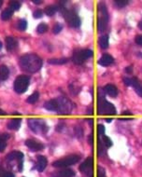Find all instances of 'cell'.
<instances>
[{"label": "cell", "mask_w": 142, "mask_h": 177, "mask_svg": "<svg viewBox=\"0 0 142 177\" xmlns=\"http://www.w3.org/2000/svg\"><path fill=\"white\" fill-rule=\"evenodd\" d=\"M1 5H2V1H0V7H1Z\"/></svg>", "instance_id": "cell-45"}, {"label": "cell", "mask_w": 142, "mask_h": 177, "mask_svg": "<svg viewBox=\"0 0 142 177\" xmlns=\"http://www.w3.org/2000/svg\"><path fill=\"white\" fill-rule=\"evenodd\" d=\"M138 27H139V29H141L142 30V20L139 22V23H138Z\"/></svg>", "instance_id": "cell-41"}, {"label": "cell", "mask_w": 142, "mask_h": 177, "mask_svg": "<svg viewBox=\"0 0 142 177\" xmlns=\"http://www.w3.org/2000/svg\"><path fill=\"white\" fill-rule=\"evenodd\" d=\"M97 177H106V171L102 167L97 168Z\"/></svg>", "instance_id": "cell-32"}, {"label": "cell", "mask_w": 142, "mask_h": 177, "mask_svg": "<svg viewBox=\"0 0 142 177\" xmlns=\"http://www.w3.org/2000/svg\"><path fill=\"white\" fill-rule=\"evenodd\" d=\"M124 82L126 86H131L132 85V78H124Z\"/></svg>", "instance_id": "cell-36"}, {"label": "cell", "mask_w": 142, "mask_h": 177, "mask_svg": "<svg viewBox=\"0 0 142 177\" xmlns=\"http://www.w3.org/2000/svg\"><path fill=\"white\" fill-rule=\"evenodd\" d=\"M20 8H21V3H20L19 1L13 0V1H10V10H11L12 11L18 10Z\"/></svg>", "instance_id": "cell-25"}, {"label": "cell", "mask_w": 142, "mask_h": 177, "mask_svg": "<svg viewBox=\"0 0 142 177\" xmlns=\"http://www.w3.org/2000/svg\"><path fill=\"white\" fill-rule=\"evenodd\" d=\"M125 71H126L127 73H131V72H132V67H131V66H129V67L125 68Z\"/></svg>", "instance_id": "cell-40"}, {"label": "cell", "mask_w": 142, "mask_h": 177, "mask_svg": "<svg viewBox=\"0 0 142 177\" xmlns=\"http://www.w3.org/2000/svg\"><path fill=\"white\" fill-rule=\"evenodd\" d=\"M57 11V8L55 6H48L45 9V14L48 16H53Z\"/></svg>", "instance_id": "cell-23"}, {"label": "cell", "mask_w": 142, "mask_h": 177, "mask_svg": "<svg viewBox=\"0 0 142 177\" xmlns=\"http://www.w3.org/2000/svg\"><path fill=\"white\" fill-rule=\"evenodd\" d=\"M45 109L49 110V111H57V107H58V104L56 100H51L49 102L44 105Z\"/></svg>", "instance_id": "cell-17"}, {"label": "cell", "mask_w": 142, "mask_h": 177, "mask_svg": "<svg viewBox=\"0 0 142 177\" xmlns=\"http://www.w3.org/2000/svg\"><path fill=\"white\" fill-rule=\"evenodd\" d=\"M103 143L107 147H110L112 146V142L110 141V139L107 137V136H103Z\"/></svg>", "instance_id": "cell-31"}, {"label": "cell", "mask_w": 142, "mask_h": 177, "mask_svg": "<svg viewBox=\"0 0 142 177\" xmlns=\"http://www.w3.org/2000/svg\"><path fill=\"white\" fill-rule=\"evenodd\" d=\"M114 4L116 5L117 8H124V7L128 4V1H124V0H118V1H115Z\"/></svg>", "instance_id": "cell-28"}, {"label": "cell", "mask_w": 142, "mask_h": 177, "mask_svg": "<svg viewBox=\"0 0 142 177\" xmlns=\"http://www.w3.org/2000/svg\"><path fill=\"white\" fill-rule=\"evenodd\" d=\"M28 126L31 130L36 133L45 132L47 131L46 123L42 119H39V118H30L28 120Z\"/></svg>", "instance_id": "cell-5"}, {"label": "cell", "mask_w": 142, "mask_h": 177, "mask_svg": "<svg viewBox=\"0 0 142 177\" xmlns=\"http://www.w3.org/2000/svg\"><path fill=\"white\" fill-rule=\"evenodd\" d=\"M6 46L8 50H13L17 47V41L12 37H8L6 38Z\"/></svg>", "instance_id": "cell-16"}, {"label": "cell", "mask_w": 142, "mask_h": 177, "mask_svg": "<svg viewBox=\"0 0 142 177\" xmlns=\"http://www.w3.org/2000/svg\"><path fill=\"white\" fill-rule=\"evenodd\" d=\"M38 98H39V93L38 91H36L30 95V96L27 98V100H26V102H27L28 104H35L38 100Z\"/></svg>", "instance_id": "cell-24"}, {"label": "cell", "mask_w": 142, "mask_h": 177, "mask_svg": "<svg viewBox=\"0 0 142 177\" xmlns=\"http://www.w3.org/2000/svg\"><path fill=\"white\" fill-rule=\"evenodd\" d=\"M0 174H1V170H0Z\"/></svg>", "instance_id": "cell-46"}, {"label": "cell", "mask_w": 142, "mask_h": 177, "mask_svg": "<svg viewBox=\"0 0 142 177\" xmlns=\"http://www.w3.org/2000/svg\"><path fill=\"white\" fill-rule=\"evenodd\" d=\"M10 138V135L7 133H2L0 134V141H7Z\"/></svg>", "instance_id": "cell-37"}, {"label": "cell", "mask_w": 142, "mask_h": 177, "mask_svg": "<svg viewBox=\"0 0 142 177\" xmlns=\"http://www.w3.org/2000/svg\"><path fill=\"white\" fill-rule=\"evenodd\" d=\"M56 101L58 104V107H57L58 113L63 115H67L71 113V111L73 110V104L69 99H67L65 97H59Z\"/></svg>", "instance_id": "cell-3"}, {"label": "cell", "mask_w": 142, "mask_h": 177, "mask_svg": "<svg viewBox=\"0 0 142 177\" xmlns=\"http://www.w3.org/2000/svg\"><path fill=\"white\" fill-rule=\"evenodd\" d=\"M25 146L32 151H39L43 149V145L35 140H27L25 142Z\"/></svg>", "instance_id": "cell-10"}, {"label": "cell", "mask_w": 142, "mask_h": 177, "mask_svg": "<svg viewBox=\"0 0 142 177\" xmlns=\"http://www.w3.org/2000/svg\"><path fill=\"white\" fill-rule=\"evenodd\" d=\"M17 27L20 31H25L26 28H27V22L25 21V20H20Z\"/></svg>", "instance_id": "cell-26"}, {"label": "cell", "mask_w": 142, "mask_h": 177, "mask_svg": "<svg viewBox=\"0 0 142 177\" xmlns=\"http://www.w3.org/2000/svg\"><path fill=\"white\" fill-rule=\"evenodd\" d=\"M104 91H106L107 94H109L111 97H116L118 95V88L112 84H107L105 86Z\"/></svg>", "instance_id": "cell-13"}, {"label": "cell", "mask_w": 142, "mask_h": 177, "mask_svg": "<svg viewBox=\"0 0 142 177\" xmlns=\"http://www.w3.org/2000/svg\"><path fill=\"white\" fill-rule=\"evenodd\" d=\"M93 161L92 158H87L82 164H80L79 171L85 173L86 175L90 176V174H92V173H93Z\"/></svg>", "instance_id": "cell-9"}, {"label": "cell", "mask_w": 142, "mask_h": 177, "mask_svg": "<svg viewBox=\"0 0 142 177\" xmlns=\"http://www.w3.org/2000/svg\"><path fill=\"white\" fill-rule=\"evenodd\" d=\"M113 61L114 60H113L112 56H110V54H104L98 61V64L103 66H107V65L111 64L113 63Z\"/></svg>", "instance_id": "cell-12"}, {"label": "cell", "mask_w": 142, "mask_h": 177, "mask_svg": "<svg viewBox=\"0 0 142 177\" xmlns=\"http://www.w3.org/2000/svg\"><path fill=\"white\" fill-rule=\"evenodd\" d=\"M10 76V70L6 65H0V80L8 79Z\"/></svg>", "instance_id": "cell-18"}, {"label": "cell", "mask_w": 142, "mask_h": 177, "mask_svg": "<svg viewBox=\"0 0 142 177\" xmlns=\"http://www.w3.org/2000/svg\"><path fill=\"white\" fill-rule=\"evenodd\" d=\"M3 115H5V113L1 109H0V116H3Z\"/></svg>", "instance_id": "cell-43"}, {"label": "cell", "mask_w": 142, "mask_h": 177, "mask_svg": "<svg viewBox=\"0 0 142 177\" xmlns=\"http://www.w3.org/2000/svg\"><path fill=\"white\" fill-rule=\"evenodd\" d=\"M55 176L56 177H73V176H75V173L70 169H65L63 171H61L58 173H56Z\"/></svg>", "instance_id": "cell-19"}, {"label": "cell", "mask_w": 142, "mask_h": 177, "mask_svg": "<svg viewBox=\"0 0 142 177\" xmlns=\"http://www.w3.org/2000/svg\"><path fill=\"white\" fill-rule=\"evenodd\" d=\"M3 177H14V174L11 173H5L3 174Z\"/></svg>", "instance_id": "cell-39"}, {"label": "cell", "mask_w": 142, "mask_h": 177, "mask_svg": "<svg viewBox=\"0 0 142 177\" xmlns=\"http://www.w3.org/2000/svg\"><path fill=\"white\" fill-rule=\"evenodd\" d=\"M79 160V157L77 155H71L68 157H65L64 159H61L59 160H56L52 163V166L55 168H63V167H67L77 163Z\"/></svg>", "instance_id": "cell-4"}, {"label": "cell", "mask_w": 142, "mask_h": 177, "mask_svg": "<svg viewBox=\"0 0 142 177\" xmlns=\"http://www.w3.org/2000/svg\"><path fill=\"white\" fill-rule=\"evenodd\" d=\"M99 111L100 114L115 115L116 114V108L110 102H107L105 99H103L102 101L99 100Z\"/></svg>", "instance_id": "cell-7"}, {"label": "cell", "mask_w": 142, "mask_h": 177, "mask_svg": "<svg viewBox=\"0 0 142 177\" xmlns=\"http://www.w3.org/2000/svg\"><path fill=\"white\" fill-rule=\"evenodd\" d=\"M47 164H48V160L45 158L44 156H38V165H37V170L38 172H43L45 168L47 167Z\"/></svg>", "instance_id": "cell-11"}, {"label": "cell", "mask_w": 142, "mask_h": 177, "mask_svg": "<svg viewBox=\"0 0 142 177\" xmlns=\"http://www.w3.org/2000/svg\"><path fill=\"white\" fill-rule=\"evenodd\" d=\"M107 24V16H103L101 15V17L98 18V23H97V27L99 32H103Z\"/></svg>", "instance_id": "cell-14"}, {"label": "cell", "mask_w": 142, "mask_h": 177, "mask_svg": "<svg viewBox=\"0 0 142 177\" xmlns=\"http://www.w3.org/2000/svg\"><path fill=\"white\" fill-rule=\"evenodd\" d=\"M13 14V11L10 9H7L5 10L3 12H2V14H1V19L3 20V21H8V20H10Z\"/></svg>", "instance_id": "cell-22"}, {"label": "cell", "mask_w": 142, "mask_h": 177, "mask_svg": "<svg viewBox=\"0 0 142 177\" xmlns=\"http://www.w3.org/2000/svg\"><path fill=\"white\" fill-rule=\"evenodd\" d=\"M29 83H30L29 77L24 76V75H22V76L17 77V78L15 79L14 84H13V88H14V91L17 93L22 94V93L26 91Z\"/></svg>", "instance_id": "cell-2"}, {"label": "cell", "mask_w": 142, "mask_h": 177, "mask_svg": "<svg viewBox=\"0 0 142 177\" xmlns=\"http://www.w3.org/2000/svg\"><path fill=\"white\" fill-rule=\"evenodd\" d=\"M33 2H34V4H37V5L41 4V3H42V1H33Z\"/></svg>", "instance_id": "cell-42"}, {"label": "cell", "mask_w": 142, "mask_h": 177, "mask_svg": "<svg viewBox=\"0 0 142 177\" xmlns=\"http://www.w3.org/2000/svg\"><path fill=\"white\" fill-rule=\"evenodd\" d=\"M97 131H98V133H99L100 135H103V134L105 133V127H104V125L99 124V125L97 126Z\"/></svg>", "instance_id": "cell-34"}, {"label": "cell", "mask_w": 142, "mask_h": 177, "mask_svg": "<svg viewBox=\"0 0 142 177\" xmlns=\"http://www.w3.org/2000/svg\"><path fill=\"white\" fill-rule=\"evenodd\" d=\"M68 62V59L66 58H60V59H50L48 61V63L50 64H55V65H58V64H65Z\"/></svg>", "instance_id": "cell-20"}, {"label": "cell", "mask_w": 142, "mask_h": 177, "mask_svg": "<svg viewBox=\"0 0 142 177\" xmlns=\"http://www.w3.org/2000/svg\"><path fill=\"white\" fill-rule=\"evenodd\" d=\"M21 118H13L11 119L8 125H7V127H8L10 130H13V131H17L18 129L20 128V126H21Z\"/></svg>", "instance_id": "cell-15"}, {"label": "cell", "mask_w": 142, "mask_h": 177, "mask_svg": "<svg viewBox=\"0 0 142 177\" xmlns=\"http://www.w3.org/2000/svg\"><path fill=\"white\" fill-rule=\"evenodd\" d=\"M7 146V142L6 141H0V152H3Z\"/></svg>", "instance_id": "cell-35"}, {"label": "cell", "mask_w": 142, "mask_h": 177, "mask_svg": "<svg viewBox=\"0 0 142 177\" xmlns=\"http://www.w3.org/2000/svg\"><path fill=\"white\" fill-rule=\"evenodd\" d=\"M62 25L61 24H59V23H57V24H55L54 26H53V28H52V32H53V34H55V35H57V34H59L61 31H62Z\"/></svg>", "instance_id": "cell-29"}, {"label": "cell", "mask_w": 142, "mask_h": 177, "mask_svg": "<svg viewBox=\"0 0 142 177\" xmlns=\"http://www.w3.org/2000/svg\"><path fill=\"white\" fill-rule=\"evenodd\" d=\"M18 155H19V152H11L10 154L8 155L7 157V159L8 160H12V159H18Z\"/></svg>", "instance_id": "cell-30"}, {"label": "cell", "mask_w": 142, "mask_h": 177, "mask_svg": "<svg viewBox=\"0 0 142 177\" xmlns=\"http://www.w3.org/2000/svg\"><path fill=\"white\" fill-rule=\"evenodd\" d=\"M47 30H48V25L45 23H40L37 28V32L38 34H44L47 32Z\"/></svg>", "instance_id": "cell-27"}, {"label": "cell", "mask_w": 142, "mask_h": 177, "mask_svg": "<svg viewBox=\"0 0 142 177\" xmlns=\"http://www.w3.org/2000/svg\"><path fill=\"white\" fill-rule=\"evenodd\" d=\"M65 18V20L68 22L69 25L71 27H74V28H77L80 25V19L76 15L75 12L73 11H69V10H65L63 14Z\"/></svg>", "instance_id": "cell-8"}, {"label": "cell", "mask_w": 142, "mask_h": 177, "mask_svg": "<svg viewBox=\"0 0 142 177\" xmlns=\"http://www.w3.org/2000/svg\"><path fill=\"white\" fill-rule=\"evenodd\" d=\"M93 55V52L92 50H79L74 53L72 60L76 64H82L88 58L92 57Z\"/></svg>", "instance_id": "cell-6"}, {"label": "cell", "mask_w": 142, "mask_h": 177, "mask_svg": "<svg viewBox=\"0 0 142 177\" xmlns=\"http://www.w3.org/2000/svg\"><path fill=\"white\" fill-rule=\"evenodd\" d=\"M136 43L139 46H142V35H139L136 37Z\"/></svg>", "instance_id": "cell-38"}, {"label": "cell", "mask_w": 142, "mask_h": 177, "mask_svg": "<svg viewBox=\"0 0 142 177\" xmlns=\"http://www.w3.org/2000/svg\"><path fill=\"white\" fill-rule=\"evenodd\" d=\"M33 16H34V18H35V19L41 18L43 16V11L40 10H36L35 12L33 13Z\"/></svg>", "instance_id": "cell-33"}, {"label": "cell", "mask_w": 142, "mask_h": 177, "mask_svg": "<svg viewBox=\"0 0 142 177\" xmlns=\"http://www.w3.org/2000/svg\"><path fill=\"white\" fill-rule=\"evenodd\" d=\"M98 43H99V46L102 50L107 49V48L109 47V37H107V36L101 37L98 40Z\"/></svg>", "instance_id": "cell-21"}, {"label": "cell", "mask_w": 142, "mask_h": 177, "mask_svg": "<svg viewBox=\"0 0 142 177\" xmlns=\"http://www.w3.org/2000/svg\"><path fill=\"white\" fill-rule=\"evenodd\" d=\"M21 68L28 73L38 72L42 66V60L37 54H25L20 59Z\"/></svg>", "instance_id": "cell-1"}, {"label": "cell", "mask_w": 142, "mask_h": 177, "mask_svg": "<svg viewBox=\"0 0 142 177\" xmlns=\"http://www.w3.org/2000/svg\"><path fill=\"white\" fill-rule=\"evenodd\" d=\"M1 48H2V43L0 42V49H1Z\"/></svg>", "instance_id": "cell-44"}]
</instances>
